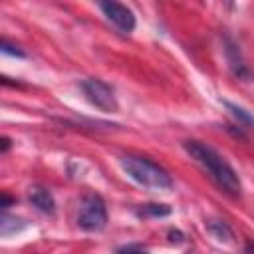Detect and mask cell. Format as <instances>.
<instances>
[{
  "label": "cell",
  "instance_id": "1",
  "mask_svg": "<svg viewBox=\"0 0 254 254\" xmlns=\"http://www.w3.org/2000/svg\"><path fill=\"white\" fill-rule=\"evenodd\" d=\"M183 147L204 171H208V175L218 183V187H222L228 194H240V190H242L240 179L222 155H218L212 147H208L200 141H185Z\"/></svg>",
  "mask_w": 254,
  "mask_h": 254
},
{
  "label": "cell",
  "instance_id": "2",
  "mask_svg": "<svg viewBox=\"0 0 254 254\" xmlns=\"http://www.w3.org/2000/svg\"><path fill=\"white\" fill-rule=\"evenodd\" d=\"M121 167L123 171L139 185L147 187V189H157V190H167L173 187V179L171 175L159 167L157 163L145 159V157H137V155H125L121 157Z\"/></svg>",
  "mask_w": 254,
  "mask_h": 254
},
{
  "label": "cell",
  "instance_id": "3",
  "mask_svg": "<svg viewBox=\"0 0 254 254\" xmlns=\"http://www.w3.org/2000/svg\"><path fill=\"white\" fill-rule=\"evenodd\" d=\"M107 224V208L97 192H87L77 210V226L85 232H99Z\"/></svg>",
  "mask_w": 254,
  "mask_h": 254
},
{
  "label": "cell",
  "instance_id": "4",
  "mask_svg": "<svg viewBox=\"0 0 254 254\" xmlns=\"http://www.w3.org/2000/svg\"><path fill=\"white\" fill-rule=\"evenodd\" d=\"M81 89H83L87 101L91 105H95L97 109H101L105 113H115L117 111L115 93H113V89L105 81H101L97 77H89V79L81 81Z\"/></svg>",
  "mask_w": 254,
  "mask_h": 254
},
{
  "label": "cell",
  "instance_id": "5",
  "mask_svg": "<svg viewBox=\"0 0 254 254\" xmlns=\"http://www.w3.org/2000/svg\"><path fill=\"white\" fill-rule=\"evenodd\" d=\"M99 8L105 14V18L111 24H115L121 32H125V34L133 32V28H135V16H133V12L127 6L119 4V2H99Z\"/></svg>",
  "mask_w": 254,
  "mask_h": 254
},
{
  "label": "cell",
  "instance_id": "6",
  "mask_svg": "<svg viewBox=\"0 0 254 254\" xmlns=\"http://www.w3.org/2000/svg\"><path fill=\"white\" fill-rule=\"evenodd\" d=\"M28 198L30 202L40 210V212H46V214H52L54 208H56V202H54V196L48 189L44 187H32L28 190Z\"/></svg>",
  "mask_w": 254,
  "mask_h": 254
},
{
  "label": "cell",
  "instance_id": "7",
  "mask_svg": "<svg viewBox=\"0 0 254 254\" xmlns=\"http://www.w3.org/2000/svg\"><path fill=\"white\" fill-rule=\"evenodd\" d=\"M226 56H228V62H230V67H232L234 75H238V77H250V71H248L246 64L242 62L238 48H236L234 44H230V42H228V46H226Z\"/></svg>",
  "mask_w": 254,
  "mask_h": 254
},
{
  "label": "cell",
  "instance_id": "8",
  "mask_svg": "<svg viewBox=\"0 0 254 254\" xmlns=\"http://www.w3.org/2000/svg\"><path fill=\"white\" fill-rule=\"evenodd\" d=\"M206 228H208V232H210L212 236H216L218 240H224V242H232V238H234V232H232V228H230L226 222H222V220H208Z\"/></svg>",
  "mask_w": 254,
  "mask_h": 254
},
{
  "label": "cell",
  "instance_id": "9",
  "mask_svg": "<svg viewBox=\"0 0 254 254\" xmlns=\"http://www.w3.org/2000/svg\"><path fill=\"white\" fill-rule=\"evenodd\" d=\"M224 105H226V109H228V111L238 119V123H240V125L254 127V115H252V113H248L244 107L234 105V103H230V101H224Z\"/></svg>",
  "mask_w": 254,
  "mask_h": 254
},
{
  "label": "cell",
  "instance_id": "10",
  "mask_svg": "<svg viewBox=\"0 0 254 254\" xmlns=\"http://www.w3.org/2000/svg\"><path fill=\"white\" fill-rule=\"evenodd\" d=\"M141 216H167L171 214V208L167 204H145L139 210Z\"/></svg>",
  "mask_w": 254,
  "mask_h": 254
},
{
  "label": "cell",
  "instance_id": "11",
  "mask_svg": "<svg viewBox=\"0 0 254 254\" xmlns=\"http://www.w3.org/2000/svg\"><path fill=\"white\" fill-rule=\"evenodd\" d=\"M0 50L4 52V54H10V56H16V58H24L26 54L18 48V46H14V44H10L8 40H2V44H0Z\"/></svg>",
  "mask_w": 254,
  "mask_h": 254
},
{
  "label": "cell",
  "instance_id": "12",
  "mask_svg": "<svg viewBox=\"0 0 254 254\" xmlns=\"http://www.w3.org/2000/svg\"><path fill=\"white\" fill-rule=\"evenodd\" d=\"M115 254H149L147 250H143L141 246H137V244H129V246H123V248H119Z\"/></svg>",
  "mask_w": 254,
  "mask_h": 254
},
{
  "label": "cell",
  "instance_id": "13",
  "mask_svg": "<svg viewBox=\"0 0 254 254\" xmlns=\"http://www.w3.org/2000/svg\"><path fill=\"white\" fill-rule=\"evenodd\" d=\"M169 240H171V242H183V234H181L179 230H171V232H169Z\"/></svg>",
  "mask_w": 254,
  "mask_h": 254
},
{
  "label": "cell",
  "instance_id": "14",
  "mask_svg": "<svg viewBox=\"0 0 254 254\" xmlns=\"http://www.w3.org/2000/svg\"><path fill=\"white\" fill-rule=\"evenodd\" d=\"M8 149H10V139H8V137H2V147H0V151L6 153Z\"/></svg>",
  "mask_w": 254,
  "mask_h": 254
},
{
  "label": "cell",
  "instance_id": "15",
  "mask_svg": "<svg viewBox=\"0 0 254 254\" xmlns=\"http://www.w3.org/2000/svg\"><path fill=\"white\" fill-rule=\"evenodd\" d=\"M8 204H10V196L2 194V208H8Z\"/></svg>",
  "mask_w": 254,
  "mask_h": 254
}]
</instances>
